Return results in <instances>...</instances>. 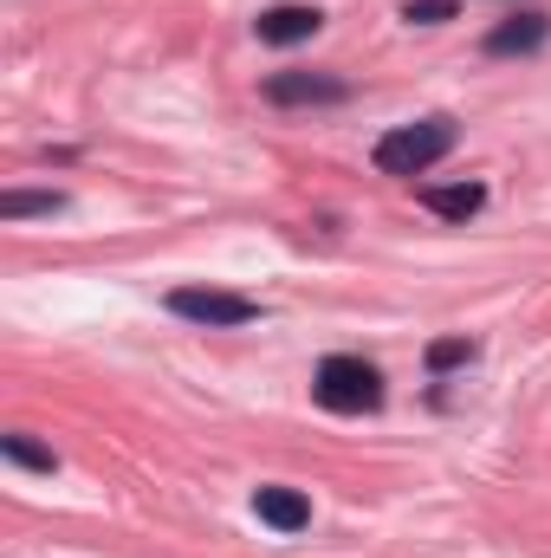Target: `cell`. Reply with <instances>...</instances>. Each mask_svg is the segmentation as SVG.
Listing matches in <instances>:
<instances>
[{
    "mask_svg": "<svg viewBox=\"0 0 551 558\" xmlns=\"http://www.w3.org/2000/svg\"><path fill=\"white\" fill-rule=\"evenodd\" d=\"M169 312L188 318V325H254V318H260L254 299L221 292V286H175V292H169Z\"/></svg>",
    "mask_w": 551,
    "mask_h": 558,
    "instance_id": "3957f363",
    "label": "cell"
},
{
    "mask_svg": "<svg viewBox=\"0 0 551 558\" xmlns=\"http://www.w3.org/2000/svg\"><path fill=\"white\" fill-rule=\"evenodd\" d=\"M254 26H260V39H267V46H298V39H311V33L325 26V13H318V7H292V0H285V7H267Z\"/></svg>",
    "mask_w": 551,
    "mask_h": 558,
    "instance_id": "5b68a950",
    "label": "cell"
},
{
    "mask_svg": "<svg viewBox=\"0 0 551 558\" xmlns=\"http://www.w3.org/2000/svg\"><path fill=\"white\" fill-rule=\"evenodd\" d=\"M461 364H474V344L467 338H434L428 344V371L441 377V371H461Z\"/></svg>",
    "mask_w": 551,
    "mask_h": 558,
    "instance_id": "8fae6325",
    "label": "cell"
},
{
    "mask_svg": "<svg viewBox=\"0 0 551 558\" xmlns=\"http://www.w3.org/2000/svg\"><path fill=\"white\" fill-rule=\"evenodd\" d=\"M448 149H454V118L396 124V131L377 137V169H383V175H428Z\"/></svg>",
    "mask_w": 551,
    "mask_h": 558,
    "instance_id": "6da1fadb",
    "label": "cell"
},
{
    "mask_svg": "<svg viewBox=\"0 0 551 558\" xmlns=\"http://www.w3.org/2000/svg\"><path fill=\"white\" fill-rule=\"evenodd\" d=\"M0 454H7L13 468H33V474H52V468H59V454L39 448V441H26V435H0Z\"/></svg>",
    "mask_w": 551,
    "mask_h": 558,
    "instance_id": "9c48e42d",
    "label": "cell"
},
{
    "mask_svg": "<svg viewBox=\"0 0 551 558\" xmlns=\"http://www.w3.org/2000/svg\"><path fill=\"white\" fill-rule=\"evenodd\" d=\"M546 33H551L546 13H513V20H500V26L487 33V52H493V59H506V52H539Z\"/></svg>",
    "mask_w": 551,
    "mask_h": 558,
    "instance_id": "52a82bcc",
    "label": "cell"
},
{
    "mask_svg": "<svg viewBox=\"0 0 551 558\" xmlns=\"http://www.w3.org/2000/svg\"><path fill=\"white\" fill-rule=\"evenodd\" d=\"M403 20L409 26H441V20H454V0H403Z\"/></svg>",
    "mask_w": 551,
    "mask_h": 558,
    "instance_id": "7c38bea8",
    "label": "cell"
},
{
    "mask_svg": "<svg viewBox=\"0 0 551 558\" xmlns=\"http://www.w3.org/2000/svg\"><path fill=\"white\" fill-rule=\"evenodd\" d=\"M254 513H260L273 533H305V526H311V500H305L298 487H260V494H254Z\"/></svg>",
    "mask_w": 551,
    "mask_h": 558,
    "instance_id": "8992f818",
    "label": "cell"
},
{
    "mask_svg": "<svg viewBox=\"0 0 551 558\" xmlns=\"http://www.w3.org/2000/svg\"><path fill=\"white\" fill-rule=\"evenodd\" d=\"M311 397H318L331 416H364V410L383 403V377H377V364H364V357H325L318 377H311Z\"/></svg>",
    "mask_w": 551,
    "mask_h": 558,
    "instance_id": "7a4b0ae2",
    "label": "cell"
},
{
    "mask_svg": "<svg viewBox=\"0 0 551 558\" xmlns=\"http://www.w3.org/2000/svg\"><path fill=\"white\" fill-rule=\"evenodd\" d=\"M421 202H428L441 221H467V215L487 208V189H480V182H454V189H421Z\"/></svg>",
    "mask_w": 551,
    "mask_h": 558,
    "instance_id": "ba28073f",
    "label": "cell"
},
{
    "mask_svg": "<svg viewBox=\"0 0 551 558\" xmlns=\"http://www.w3.org/2000/svg\"><path fill=\"white\" fill-rule=\"evenodd\" d=\"M267 98L273 105H344L351 85L338 72H273L267 78Z\"/></svg>",
    "mask_w": 551,
    "mask_h": 558,
    "instance_id": "277c9868",
    "label": "cell"
},
{
    "mask_svg": "<svg viewBox=\"0 0 551 558\" xmlns=\"http://www.w3.org/2000/svg\"><path fill=\"white\" fill-rule=\"evenodd\" d=\"M59 208H65V195H20V189L0 195V215L7 221H20V215H59Z\"/></svg>",
    "mask_w": 551,
    "mask_h": 558,
    "instance_id": "30bf717a",
    "label": "cell"
}]
</instances>
